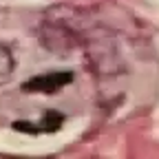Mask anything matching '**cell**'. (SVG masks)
Returning a JSON list of instances; mask_svg holds the SVG:
<instances>
[{
	"label": "cell",
	"mask_w": 159,
	"mask_h": 159,
	"mask_svg": "<svg viewBox=\"0 0 159 159\" xmlns=\"http://www.w3.org/2000/svg\"><path fill=\"white\" fill-rule=\"evenodd\" d=\"M73 82V73L69 71H60V73H47V75H35L22 86L25 91H33V93H55L62 86Z\"/></svg>",
	"instance_id": "obj_1"
},
{
	"label": "cell",
	"mask_w": 159,
	"mask_h": 159,
	"mask_svg": "<svg viewBox=\"0 0 159 159\" xmlns=\"http://www.w3.org/2000/svg\"><path fill=\"white\" fill-rule=\"evenodd\" d=\"M62 122H64V117L57 111H47L40 122H16L13 128L25 130V133H53L62 126Z\"/></svg>",
	"instance_id": "obj_2"
},
{
	"label": "cell",
	"mask_w": 159,
	"mask_h": 159,
	"mask_svg": "<svg viewBox=\"0 0 159 159\" xmlns=\"http://www.w3.org/2000/svg\"><path fill=\"white\" fill-rule=\"evenodd\" d=\"M13 66H16V62H13V55H11L9 47L0 44V84L7 82V80L11 77Z\"/></svg>",
	"instance_id": "obj_3"
}]
</instances>
